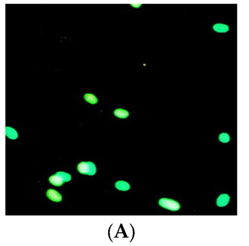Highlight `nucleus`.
Instances as JSON below:
<instances>
[{
    "instance_id": "1",
    "label": "nucleus",
    "mask_w": 249,
    "mask_h": 246,
    "mask_svg": "<svg viewBox=\"0 0 249 246\" xmlns=\"http://www.w3.org/2000/svg\"><path fill=\"white\" fill-rule=\"evenodd\" d=\"M71 180V176L69 174L64 172H58L49 178V181L52 184L56 186H61Z\"/></svg>"
},
{
    "instance_id": "2",
    "label": "nucleus",
    "mask_w": 249,
    "mask_h": 246,
    "mask_svg": "<svg viewBox=\"0 0 249 246\" xmlns=\"http://www.w3.org/2000/svg\"><path fill=\"white\" fill-rule=\"evenodd\" d=\"M77 169L80 173L93 176L97 172V168L92 162H81L77 165Z\"/></svg>"
},
{
    "instance_id": "3",
    "label": "nucleus",
    "mask_w": 249,
    "mask_h": 246,
    "mask_svg": "<svg viewBox=\"0 0 249 246\" xmlns=\"http://www.w3.org/2000/svg\"><path fill=\"white\" fill-rule=\"evenodd\" d=\"M159 204L163 208L171 211H177L181 208L180 204L177 201L168 198H162L159 201Z\"/></svg>"
},
{
    "instance_id": "4",
    "label": "nucleus",
    "mask_w": 249,
    "mask_h": 246,
    "mask_svg": "<svg viewBox=\"0 0 249 246\" xmlns=\"http://www.w3.org/2000/svg\"><path fill=\"white\" fill-rule=\"evenodd\" d=\"M46 195L49 199L54 202H59L62 201V197L61 195L54 189H50L48 190L46 193Z\"/></svg>"
},
{
    "instance_id": "5",
    "label": "nucleus",
    "mask_w": 249,
    "mask_h": 246,
    "mask_svg": "<svg viewBox=\"0 0 249 246\" xmlns=\"http://www.w3.org/2000/svg\"><path fill=\"white\" fill-rule=\"evenodd\" d=\"M230 196L227 194H221L217 200V205L219 207H224L228 204L229 202Z\"/></svg>"
},
{
    "instance_id": "6",
    "label": "nucleus",
    "mask_w": 249,
    "mask_h": 246,
    "mask_svg": "<svg viewBox=\"0 0 249 246\" xmlns=\"http://www.w3.org/2000/svg\"><path fill=\"white\" fill-rule=\"evenodd\" d=\"M213 30L218 33H226L228 32L229 28L227 25L223 23H216L213 25Z\"/></svg>"
},
{
    "instance_id": "7",
    "label": "nucleus",
    "mask_w": 249,
    "mask_h": 246,
    "mask_svg": "<svg viewBox=\"0 0 249 246\" xmlns=\"http://www.w3.org/2000/svg\"><path fill=\"white\" fill-rule=\"evenodd\" d=\"M115 186L119 190L123 191H128L130 188V185L128 183L123 181L116 182L115 184Z\"/></svg>"
},
{
    "instance_id": "8",
    "label": "nucleus",
    "mask_w": 249,
    "mask_h": 246,
    "mask_svg": "<svg viewBox=\"0 0 249 246\" xmlns=\"http://www.w3.org/2000/svg\"><path fill=\"white\" fill-rule=\"evenodd\" d=\"M115 116L119 118H126L129 116L128 111L122 109H116L114 112Z\"/></svg>"
},
{
    "instance_id": "9",
    "label": "nucleus",
    "mask_w": 249,
    "mask_h": 246,
    "mask_svg": "<svg viewBox=\"0 0 249 246\" xmlns=\"http://www.w3.org/2000/svg\"><path fill=\"white\" fill-rule=\"evenodd\" d=\"M6 135L8 137L12 140L16 139L18 137L16 130L10 127H6Z\"/></svg>"
},
{
    "instance_id": "10",
    "label": "nucleus",
    "mask_w": 249,
    "mask_h": 246,
    "mask_svg": "<svg viewBox=\"0 0 249 246\" xmlns=\"http://www.w3.org/2000/svg\"><path fill=\"white\" fill-rule=\"evenodd\" d=\"M84 99L88 103H90L92 104H97L98 102V99L97 98V97L93 94H85L84 95Z\"/></svg>"
},
{
    "instance_id": "11",
    "label": "nucleus",
    "mask_w": 249,
    "mask_h": 246,
    "mask_svg": "<svg viewBox=\"0 0 249 246\" xmlns=\"http://www.w3.org/2000/svg\"><path fill=\"white\" fill-rule=\"evenodd\" d=\"M219 140L223 143H227L230 140V137L228 133L223 132L219 134Z\"/></svg>"
}]
</instances>
